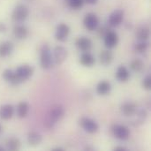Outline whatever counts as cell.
<instances>
[{"mask_svg":"<svg viewBox=\"0 0 151 151\" xmlns=\"http://www.w3.org/2000/svg\"><path fill=\"white\" fill-rule=\"evenodd\" d=\"M6 30V26L4 22H0V33H4Z\"/></svg>","mask_w":151,"mask_h":151,"instance_id":"cell-30","label":"cell"},{"mask_svg":"<svg viewBox=\"0 0 151 151\" xmlns=\"http://www.w3.org/2000/svg\"><path fill=\"white\" fill-rule=\"evenodd\" d=\"M14 114V108L11 104H4L0 107V118L3 120H9Z\"/></svg>","mask_w":151,"mask_h":151,"instance_id":"cell-15","label":"cell"},{"mask_svg":"<svg viewBox=\"0 0 151 151\" xmlns=\"http://www.w3.org/2000/svg\"><path fill=\"white\" fill-rule=\"evenodd\" d=\"M92 45H93L92 41L89 38L86 37V36L79 37L76 40V46L82 52L89 51L92 49Z\"/></svg>","mask_w":151,"mask_h":151,"instance_id":"cell-12","label":"cell"},{"mask_svg":"<svg viewBox=\"0 0 151 151\" xmlns=\"http://www.w3.org/2000/svg\"><path fill=\"white\" fill-rule=\"evenodd\" d=\"M130 67L133 71L136 72V73H140L143 70L144 68V63L138 58H135L134 60L131 61L130 63Z\"/></svg>","mask_w":151,"mask_h":151,"instance_id":"cell-26","label":"cell"},{"mask_svg":"<svg viewBox=\"0 0 151 151\" xmlns=\"http://www.w3.org/2000/svg\"><path fill=\"white\" fill-rule=\"evenodd\" d=\"M33 73H34V69L29 65H19L15 71V73H16V75H17V77H18L20 83L23 82V81H27L33 75Z\"/></svg>","mask_w":151,"mask_h":151,"instance_id":"cell-4","label":"cell"},{"mask_svg":"<svg viewBox=\"0 0 151 151\" xmlns=\"http://www.w3.org/2000/svg\"><path fill=\"white\" fill-rule=\"evenodd\" d=\"M68 4L73 9H80L84 4V0H68Z\"/></svg>","mask_w":151,"mask_h":151,"instance_id":"cell-28","label":"cell"},{"mask_svg":"<svg viewBox=\"0 0 151 151\" xmlns=\"http://www.w3.org/2000/svg\"><path fill=\"white\" fill-rule=\"evenodd\" d=\"M80 62L83 66L86 67H91L95 65L96 63V58L95 57L88 51L86 52H82V54L81 55L80 58Z\"/></svg>","mask_w":151,"mask_h":151,"instance_id":"cell-13","label":"cell"},{"mask_svg":"<svg viewBox=\"0 0 151 151\" xmlns=\"http://www.w3.org/2000/svg\"><path fill=\"white\" fill-rule=\"evenodd\" d=\"M67 58V50L62 46H57L53 50L52 59L53 63L57 65H62Z\"/></svg>","mask_w":151,"mask_h":151,"instance_id":"cell-6","label":"cell"},{"mask_svg":"<svg viewBox=\"0 0 151 151\" xmlns=\"http://www.w3.org/2000/svg\"><path fill=\"white\" fill-rule=\"evenodd\" d=\"M28 35V30L25 26L18 25L13 28V35L18 40H23L25 39Z\"/></svg>","mask_w":151,"mask_h":151,"instance_id":"cell-20","label":"cell"},{"mask_svg":"<svg viewBox=\"0 0 151 151\" xmlns=\"http://www.w3.org/2000/svg\"><path fill=\"white\" fill-rule=\"evenodd\" d=\"M136 36L140 41H146L150 37V29L147 27H141L136 31Z\"/></svg>","mask_w":151,"mask_h":151,"instance_id":"cell-25","label":"cell"},{"mask_svg":"<svg viewBox=\"0 0 151 151\" xmlns=\"http://www.w3.org/2000/svg\"><path fill=\"white\" fill-rule=\"evenodd\" d=\"M3 78L4 79L5 81L9 82L12 85H19L20 82L15 73L14 71L11 70V69H6L4 71L3 73Z\"/></svg>","mask_w":151,"mask_h":151,"instance_id":"cell-16","label":"cell"},{"mask_svg":"<svg viewBox=\"0 0 151 151\" xmlns=\"http://www.w3.org/2000/svg\"><path fill=\"white\" fill-rule=\"evenodd\" d=\"M116 78L118 79L119 81H121V82L127 81L130 79V73L128 69L124 65L119 66L116 72Z\"/></svg>","mask_w":151,"mask_h":151,"instance_id":"cell-17","label":"cell"},{"mask_svg":"<svg viewBox=\"0 0 151 151\" xmlns=\"http://www.w3.org/2000/svg\"><path fill=\"white\" fill-rule=\"evenodd\" d=\"M142 87L143 88H145L146 90H150L151 89V77L150 75L146 76L143 81H142Z\"/></svg>","mask_w":151,"mask_h":151,"instance_id":"cell-29","label":"cell"},{"mask_svg":"<svg viewBox=\"0 0 151 151\" xmlns=\"http://www.w3.org/2000/svg\"><path fill=\"white\" fill-rule=\"evenodd\" d=\"M114 150L115 151H127V150L125 147H122V146H118V147H116V148L114 149Z\"/></svg>","mask_w":151,"mask_h":151,"instance_id":"cell-31","label":"cell"},{"mask_svg":"<svg viewBox=\"0 0 151 151\" xmlns=\"http://www.w3.org/2000/svg\"><path fill=\"white\" fill-rule=\"evenodd\" d=\"M70 34V27L65 23H60L57 26L55 37L59 42H64L67 39Z\"/></svg>","mask_w":151,"mask_h":151,"instance_id":"cell-10","label":"cell"},{"mask_svg":"<svg viewBox=\"0 0 151 151\" xmlns=\"http://www.w3.org/2000/svg\"><path fill=\"white\" fill-rule=\"evenodd\" d=\"M113 135L121 141H127L130 137V130L124 125H114L112 127Z\"/></svg>","mask_w":151,"mask_h":151,"instance_id":"cell-5","label":"cell"},{"mask_svg":"<svg viewBox=\"0 0 151 151\" xmlns=\"http://www.w3.org/2000/svg\"><path fill=\"white\" fill-rule=\"evenodd\" d=\"M29 111V105L27 102H20L17 106V115L19 118H25Z\"/></svg>","mask_w":151,"mask_h":151,"instance_id":"cell-23","label":"cell"},{"mask_svg":"<svg viewBox=\"0 0 151 151\" xmlns=\"http://www.w3.org/2000/svg\"><path fill=\"white\" fill-rule=\"evenodd\" d=\"M121 111L125 116L131 117V116H134L137 112V106L135 104L132 102H127L122 104Z\"/></svg>","mask_w":151,"mask_h":151,"instance_id":"cell-14","label":"cell"},{"mask_svg":"<svg viewBox=\"0 0 151 151\" xmlns=\"http://www.w3.org/2000/svg\"><path fill=\"white\" fill-rule=\"evenodd\" d=\"M64 115H65V110L62 105H59V104L53 105L50 109L45 118V120H44L45 127H47L48 129L53 127L54 125L64 117Z\"/></svg>","mask_w":151,"mask_h":151,"instance_id":"cell-1","label":"cell"},{"mask_svg":"<svg viewBox=\"0 0 151 151\" xmlns=\"http://www.w3.org/2000/svg\"><path fill=\"white\" fill-rule=\"evenodd\" d=\"M28 14H29V10L26 5L18 4L17 6H15V8L12 11V18L15 22L20 23L26 20V19L28 17Z\"/></svg>","mask_w":151,"mask_h":151,"instance_id":"cell-3","label":"cell"},{"mask_svg":"<svg viewBox=\"0 0 151 151\" xmlns=\"http://www.w3.org/2000/svg\"><path fill=\"white\" fill-rule=\"evenodd\" d=\"M111 83L107 81H100L96 86V93L100 96H106L111 92Z\"/></svg>","mask_w":151,"mask_h":151,"instance_id":"cell-19","label":"cell"},{"mask_svg":"<svg viewBox=\"0 0 151 151\" xmlns=\"http://www.w3.org/2000/svg\"><path fill=\"white\" fill-rule=\"evenodd\" d=\"M80 125L83 128V130L88 134H95L99 129V127L95 120H93L89 118H86V117H83L81 119Z\"/></svg>","mask_w":151,"mask_h":151,"instance_id":"cell-7","label":"cell"},{"mask_svg":"<svg viewBox=\"0 0 151 151\" xmlns=\"http://www.w3.org/2000/svg\"><path fill=\"white\" fill-rule=\"evenodd\" d=\"M6 148L11 151L19 150L20 148V142L18 138L12 137L6 141Z\"/></svg>","mask_w":151,"mask_h":151,"instance_id":"cell-24","label":"cell"},{"mask_svg":"<svg viewBox=\"0 0 151 151\" xmlns=\"http://www.w3.org/2000/svg\"><path fill=\"white\" fill-rule=\"evenodd\" d=\"M42 141V137L39 133L36 132H30L27 134V142L29 143V145L33 146V147H36L38 146Z\"/></svg>","mask_w":151,"mask_h":151,"instance_id":"cell-22","label":"cell"},{"mask_svg":"<svg viewBox=\"0 0 151 151\" xmlns=\"http://www.w3.org/2000/svg\"><path fill=\"white\" fill-rule=\"evenodd\" d=\"M1 132H2V126L0 125V133H1Z\"/></svg>","mask_w":151,"mask_h":151,"instance_id":"cell-35","label":"cell"},{"mask_svg":"<svg viewBox=\"0 0 151 151\" xmlns=\"http://www.w3.org/2000/svg\"><path fill=\"white\" fill-rule=\"evenodd\" d=\"M0 151H4V150L2 147H0Z\"/></svg>","mask_w":151,"mask_h":151,"instance_id":"cell-34","label":"cell"},{"mask_svg":"<svg viewBox=\"0 0 151 151\" xmlns=\"http://www.w3.org/2000/svg\"><path fill=\"white\" fill-rule=\"evenodd\" d=\"M83 24H84V27L88 30L93 31L97 28V27L99 25V19L95 13L88 12L85 15V17L83 19Z\"/></svg>","mask_w":151,"mask_h":151,"instance_id":"cell-8","label":"cell"},{"mask_svg":"<svg viewBox=\"0 0 151 151\" xmlns=\"http://www.w3.org/2000/svg\"><path fill=\"white\" fill-rule=\"evenodd\" d=\"M124 15H125V12L122 9H117L113 11L109 16V19H108L109 25L111 27L119 26L123 22Z\"/></svg>","mask_w":151,"mask_h":151,"instance_id":"cell-9","label":"cell"},{"mask_svg":"<svg viewBox=\"0 0 151 151\" xmlns=\"http://www.w3.org/2000/svg\"><path fill=\"white\" fill-rule=\"evenodd\" d=\"M51 150L52 151H63L64 150H63L62 148H54V149H52Z\"/></svg>","mask_w":151,"mask_h":151,"instance_id":"cell-33","label":"cell"},{"mask_svg":"<svg viewBox=\"0 0 151 151\" xmlns=\"http://www.w3.org/2000/svg\"><path fill=\"white\" fill-rule=\"evenodd\" d=\"M104 44L108 49H113L117 46L119 42V36L116 32L109 30L104 36Z\"/></svg>","mask_w":151,"mask_h":151,"instance_id":"cell-11","label":"cell"},{"mask_svg":"<svg viewBox=\"0 0 151 151\" xmlns=\"http://www.w3.org/2000/svg\"><path fill=\"white\" fill-rule=\"evenodd\" d=\"M40 64L42 68L43 69H50L53 65V59H52V53L50 50V48L48 45H43L41 49L40 53Z\"/></svg>","mask_w":151,"mask_h":151,"instance_id":"cell-2","label":"cell"},{"mask_svg":"<svg viewBox=\"0 0 151 151\" xmlns=\"http://www.w3.org/2000/svg\"><path fill=\"white\" fill-rule=\"evenodd\" d=\"M98 0H84V3H87L88 4H95L97 3Z\"/></svg>","mask_w":151,"mask_h":151,"instance_id":"cell-32","label":"cell"},{"mask_svg":"<svg viewBox=\"0 0 151 151\" xmlns=\"http://www.w3.org/2000/svg\"><path fill=\"white\" fill-rule=\"evenodd\" d=\"M13 44L11 42L5 41L0 43V58H6L12 54Z\"/></svg>","mask_w":151,"mask_h":151,"instance_id":"cell-18","label":"cell"},{"mask_svg":"<svg viewBox=\"0 0 151 151\" xmlns=\"http://www.w3.org/2000/svg\"><path fill=\"white\" fill-rule=\"evenodd\" d=\"M99 60H100V63L104 66L111 65V62L113 61L112 52L111 50H103L101 54L99 55Z\"/></svg>","mask_w":151,"mask_h":151,"instance_id":"cell-21","label":"cell"},{"mask_svg":"<svg viewBox=\"0 0 151 151\" xmlns=\"http://www.w3.org/2000/svg\"><path fill=\"white\" fill-rule=\"evenodd\" d=\"M147 49H148V43L146 42V41H140L135 44V50L139 53L145 52Z\"/></svg>","mask_w":151,"mask_h":151,"instance_id":"cell-27","label":"cell"}]
</instances>
